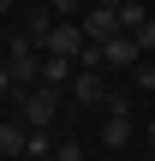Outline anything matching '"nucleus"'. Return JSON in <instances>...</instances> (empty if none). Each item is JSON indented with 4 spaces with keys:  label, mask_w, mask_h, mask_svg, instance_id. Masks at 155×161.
<instances>
[{
    "label": "nucleus",
    "mask_w": 155,
    "mask_h": 161,
    "mask_svg": "<svg viewBox=\"0 0 155 161\" xmlns=\"http://www.w3.org/2000/svg\"><path fill=\"white\" fill-rule=\"evenodd\" d=\"M12 108H18V125H30V131H48V125H54V114H60V90H48V84H36V90H18V96H12Z\"/></svg>",
    "instance_id": "obj_1"
},
{
    "label": "nucleus",
    "mask_w": 155,
    "mask_h": 161,
    "mask_svg": "<svg viewBox=\"0 0 155 161\" xmlns=\"http://www.w3.org/2000/svg\"><path fill=\"white\" fill-rule=\"evenodd\" d=\"M6 72H12V84H18V90H36V84H42V54H36V42H30V36L6 42Z\"/></svg>",
    "instance_id": "obj_2"
},
{
    "label": "nucleus",
    "mask_w": 155,
    "mask_h": 161,
    "mask_svg": "<svg viewBox=\"0 0 155 161\" xmlns=\"http://www.w3.org/2000/svg\"><path fill=\"white\" fill-rule=\"evenodd\" d=\"M78 24H84V42H96V48L113 42V36H125V30H119V0H96V6H84Z\"/></svg>",
    "instance_id": "obj_3"
},
{
    "label": "nucleus",
    "mask_w": 155,
    "mask_h": 161,
    "mask_svg": "<svg viewBox=\"0 0 155 161\" xmlns=\"http://www.w3.org/2000/svg\"><path fill=\"white\" fill-rule=\"evenodd\" d=\"M84 48H90V42H84V24H78V18H60V24L42 36V54H48V60H78Z\"/></svg>",
    "instance_id": "obj_4"
},
{
    "label": "nucleus",
    "mask_w": 155,
    "mask_h": 161,
    "mask_svg": "<svg viewBox=\"0 0 155 161\" xmlns=\"http://www.w3.org/2000/svg\"><path fill=\"white\" fill-rule=\"evenodd\" d=\"M102 54H108V72H131L137 66V36H113V42H102Z\"/></svg>",
    "instance_id": "obj_5"
},
{
    "label": "nucleus",
    "mask_w": 155,
    "mask_h": 161,
    "mask_svg": "<svg viewBox=\"0 0 155 161\" xmlns=\"http://www.w3.org/2000/svg\"><path fill=\"white\" fill-rule=\"evenodd\" d=\"M72 96H78L84 108H108V78H102V72H78V78H72Z\"/></svg>",
    "instance_id": "obj_6"
},
{
    "label": "nucleus",
    "mask_w": 155,
    "mask_h": 161,
    "mask_svg": "<svg viewBox=\"0 0 155 161\" xmlns=\"http://www.w3.org/2000/svg\"><path fill=\"white\" fill-rule=\"evenodd\" d=\"M0 155H30V125L0 119Z\"/></svg>",
    "instance_id": "obj_7"
},
{
    "label": "nucleus",
    "mask_w": 155,
    "mask_h": 161,
    "mask_svg": "<svg viewBox=\"0 0 155 161\" xmlns=\"http://www.w3.org/2000/svg\"><path fill=\"white\" fill-rule=\"evenodd\" d=\"M102 143H108V149H125V143H131V114H108V119H102Z\"/></svg>",
    "instance_id": "obj_8"
},
{
    "label": "nucleus",
    "mask_w": 155,
    "mask_h": 161,
    "mask_svg": "<svg viewBox=\"0 0 155 161\" xmlns=\"http://www.w3.org/2000/svg\"><path fill=\"white\" fill-rule=\"evenodd\" d=\"M143 24H149V0H119V30H125V36H137Z\"/></svg>",
    "instance_id": "obj_9"
},
{
    "label": "nucleus",
    "mask_w": 155,
    "mask_h": 161,
    "mask_svg": "<svg viewBox=\"0 0 155 161\" xmlns=\"http://www.w3.org/2000/svg\"><path fill=\"white\" fill-rule=\"evenodd\" d=\"M48 12L54 18H72V12H84V0H48Z\"/></svg>",
    "instance_id": "obj_10"
},
{
    "label": "nucleus",
    "mask_w": 155,
    "mask_h": 161,
    "mask_svg": "<svg viewBox=\"0 0 155 161\" xmlns=\"http://www.w3.org/2000/svg\"><path fill=\"white\" fill-rule=\"evenodd\" d=\"M30 155L42 161V155H54V143H48V131H30Z\"/></svg>",
    "instance_id": "obj_11"
},
{
    "label": "nucleus",
    "mask_w": 155,
    "mask_h": 161,
    "mask_svg": "<svg viewBox=\"0 0 155 161\" xmlns=\"http://www.w3.org/2000/svg\"><path fill=\"white\" fill-rule=\"evenodd\" d=\"M131 78H137V90H155V66H143V60L131 66Z\"/></svg>",
    "instance_id": "obj_12"
},
{
    "label": "nucleus",
    "mask_w": 155,
    "mask_h": 161,
    "mask_svg": "<svg viewBox=\"0 0 155 161\" xmlns=\"http://www.w3.org/2000/svg\"><path fill=\"white\" fill-rule=\"evenodd\" d=\"M54 155L60 161H84V143H54Z\"/></svg>",
    "instance_id": "obj_13"
},
{
    "label": "nucleus",
    "mask_w": 155,
    "mask_h": 161,
    "mask_svg": "<svg viewBox=\"0 0 155 161\" xmlns=\"http://www.w3.org/2000/svg\"><path fill=\"white\" fill-rule=\"evenodd\" d=\"M137 48H143V54H149V48H155V18H149V24H143V30H137Z\"/></svg>",
    "instance_id": "obj_14"
},
{
    "label": "nucleus",
    "mask_w": 155,
    "mask_h": 161,
    "mask_svg": "<svg viewBox=\"0 0 155 161\" xmlns=\"http://www.w3.org/2000/svg\"><path fill=\"white\" fill-rule=\"evenodd\" d=\"M0 96H18V84H12V72H6V60H0Z\"/></svg>",
    "instance_id": "obj_15"
},
{
    "label": "nucleus",
    "mask_w": 155,
    "mask_h": 161,
    "mask_svg": "<svg viewBox=\"0 0 155 161\" xmlns=\"http://www.w3.org/2000/svg\"><path fill=\"white\" fill-rule=\"evenodd\" d=\"M143 137H149V149H155V119H149V131H143Z\"/></svg>",
    "instance_id": "obj_16"
},
{
    "label": "nucleus",
    "mask_w": 155,
    "mask_h": 161,
    "mask_svg": "<svg viewBox=\"0 0 155 161\" xmlns=\"http://www.w3.org/2000/svg\"><path fill=\"white\" fill-rule=\"evenodd\" d=\"M0 12H12V0H0Z\"/></svg>",
    "instance_id": "obj_17"
},
{
    "label": "nucleus",
    "mask_w": 155,
    "mask_h": 161,
    "mask_svg": "<svg viewBox=\"0 0 155 161\" xmlns=\"http://www.w3.org/2000/svg\"><path fill=\"white\" fill-rule=\"evenodd\" d=\"M149 18H155V0H149Z\"/></svg>",
    "instance_id": "obj_18"
},
{
    "label": "nucleus",
    "mask_w": 155,
    "mask_h": 161,
    "mask_svg": "<svg viewBox=\"0 0 155 161\" xmlns=\"http://www.w3.org/2000/svg\"><path fill=\"white\" fill-rule=\"evenodd\" d=\"M42 161H60V155H42Z\"/></svg>",
    "instance_id": "obj_19"
},
{
    "label": "nucleus",
    "mask_w": 155,
    "mask_h": 161,
    "mask_svg": "<svg viewBox=\"0 0 155 161\" xmlns=\"http://www.w3.org/2000/svg\"><path fill=\"white\" fill-rule=\"evenodd\" d=\"M84 6H96V0H84Z\"/></svg>",
    "instance_id": "obj_20"
},
{
    "label": "nucleus",
    "mask_w": 155,
    "mask_h": 161,
    "mask_svg": "<svg viewBox=\"0 0 155 161\" xmlns=\"http://www.w3.org/2000/svg\"><path fill=\"white\" fill-rule=\"evenodd\" d=\"M0 161H6V155H0Z\"/></svg>",
    "instance_id": "obj_21"
},
{
    "label": "nucleus",
    "mask_w": 155,
    "mask_h": 161,
    "mask_svg": "<svg viewBox=\"0 0 155 161\" xmlns=\"http://www.w3.org/2000/svg\"><path fill=\"white\" fill-rule=\"evenodd\" d=\"M84 161H90V155H84Z\"/></svg>",
    "instance_id": "obj_22"
}]
</instances>
